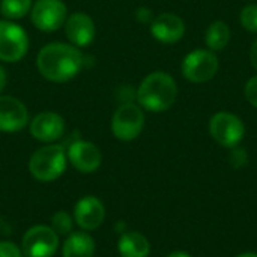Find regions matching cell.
Segmentation results:
<instances>
[{
  "instance_id": "6da1fadb",
  "label": "cell",
  "mask_w": 257,
  "mask_h": 257,
  "mask_svg": "<svg viewBox=\"0 0 257 257\" xmlns=\"http://www.w3.org/2000/svg\"><path fill=\"white\" fill-rule=\"evenodd\" d=\"M81 50L66 42L45 44L36 57L39 74L51 83H68L75 78L84 68Z\"/></svg>"
},
{
  "instance_id": "5b68a950",
  "label": "cell",
  "mask_w": 257,
  "mask_h": 257,
  "mask_svg": "<svg viewBox=\"0 0 257 257\" xmlns=\"http://www.w3.org/2000/svg\"><path fill=\"white\" fill-rule=\"evenodd\" d=\"M29 51L27 32L11 20H0V60L17 63Z\"/></svg>"
},
{
  "instance_id": "3957f363",
  "label": "cell",
  "mask_w": 257,
  "mask_h": 257,
  "mask_svg": "<svg viewBox=\"0 0 257 257\" xmlns=\"http://www.w3.org/2000/svg\"><path fill=\"white\" fill-rule=\"evenodd\" d=\"M68 164L66 151L60 145H45L35 151L29 160V172L39 182H53L59 179Z\"/></svg>"
},
{
  "instance_id": "d4e9b609",
  "label": "cell",
  "mask_w": 257,
  "mask_h": 257,
  "mask_svg": "<svg viewBox=\"0 0 257 257\" xmlns=\"http://www.w3.org/2000/svg\"><path fill=\"white\" fill-rule=\"evenodd\" d=\"M154 18H155V17H154L152 11H151L149 8H146V6H140V8H137V11H136V20H137L139 23L151 24Z\"/></svg>"
},
{
  "instance_id": "52a82bcc",
  "label": "cell",
  "mask_w": 257,
  "mask_h": 257,
  "mask_svg": "<svg viewBox=\"0 0 257 257\" xmlns=\"http://www.w3.org/2000/svg\"><path fill=\"white\" fill-rule=\"evenodd\" d=\"M209 134L218 145L232 149L242 142L245 136V125L236 114L218 111L209 120Z\"/></svg>"
},
{
  "instance_id": "83f0119b",
  "label": "cell",
  "mask_w": 257,
  "mask_h": 257,
  "mask_svg": "<svg viewBox=\"0 0 257 257\" xmlns=\"http://www.w3.org/2000/svg\"><path fill=\"white\" fill-rule=\"evenodd\" d=\"M167 257H191L188 253H185V251H173V253H170Z\"/></svg>"
},
{
  "instance_id": "9a60e30c",
  "label": "cell",
  "mask_w": 257,
  "mask_h": 257,
  "mask_svg": "<svg viewBox=\"0 0 257 257\" xmlns=\"http://www.w3.org/2000/svg\"><path fill=\"white\" fill-rule=\"evenodd\" d=\"M152 36L163 44H175L185 35V23L181 17L172 12L157 15L151 23Z\"/></svg>"
},
{
  "instance_id": "9c48e42d",
  "label": "cell",
  "mask_w": 257,
  "mask_h": 257,
  "mask_svg": "<svg viewBox=\"0 0 257 257\" xmlns=\"http://www.w3.org/2000/svg\"><path fill=\"white\" fill-rule=\"evenodd\" d=\"M59 248V235L48 226L30 227L21 241V251L26 257H53Z\"/></svg>"
},
{
  "instance_id": "5bb4252c",
  "label": "cell",
  "mask_w": 257,
  "mask_h": 257,
  "mask_svg": "<svg viewBox=\"0 0 257 257\" xmlns=\"http://www.w3.org/2000/svg\"><path fill=\"white\" fill-rule=\"evenodd\" d=\"M105 220V208L95 196L81 197L74 208V221L83 230H95Z\"/></svg>"
},
{
  "instance_id": "44dd1931",
  "label": "cell",
  "mask_w": 257,
  "mask_h": 257,
  "mask_svg": "<svg viewBox=\"0 0 257 257\" xmlns=\"http://www.w3.org/2000/svg\"><path fill=\"white\" fill-rule=\"evenodd\" d=\"M239 20L245 30L257 33V5H247L241 11Z\"/></svg>"
},
{
  "instance_id": "ffe728a7",
  "label": "cell",
  "mask_w": 257,
  "mask_h": 257,
  "mask_svg": "<svg viewBox=\"0 0 257 257\" xmlns=\"http://www.w3.org/2000/svg\"><path fill=\"white\" fill-rule=\"evenodd\" d=\"M72 224L74 220L66 211H57L51 217V229L59 235V236H68L72 233Z\"/></svg>"
},
{
  "instance_id": "277c9868",
  "label": "cell",
  "mask_w": 257,
  "mask_h": 257,
  "mask_svg": "<svg viewBox=\"0 0 257 257\" xmlns=\"http://www.w3.org/2000/svg\"><path fill=\"white\" fill-rule=\"evenodd\" d=\"M145 128L143 108L134 102L120 104L111 117V133L120 142L136 140Z\"/></svg>"
},
{
  "instance_id": "8fae6325",
  "label": "cell",
  "mask_w": 257,
  "mask_h": 257,
  "mask_svg": "<svg viewBox=\"0 0 257 257\" xmlns=\"http://www.w3.org/2000/svg\"><path fill=\"white\" fill-rule=\"evenodd\" d=\"M65 119L54 111L38 113L29 125L30 134L35 140L41 143H54L65 134Z\"/></svg>"
},
{
  "instance_id": "603a6c76",
  "label": "cell",
  "mask_w": 257,
  "mask_h": 257,
  "mask_svg": "<svg viewBox=\"0 0 257 257\" xmlns=\"http://www.w3.org/2000/svg\"><path fill=\"white\" fill-rule=\"evenodd\" d=\"M0 257H23V251L11 241H0Z\"/></svg>"
},
{
  "instance_id": "4316f807",
  "label": "cell",
  "mask_w": 257,
  "mask_h": 257,
  "mask_svg": "<svg viewBox=\"0 0 257 257\" xmlns=\"http://www.w3.org/2000/svg\"><path fill=\"white\" fill-rule=\"evenodd\" d=\"M6 83H8V75H6L5 68L0 65V95H2V92H3V89L6 87Z\"/></svg>"
},
{
  "instance_id": "ac0fdd59",
  "label": "cell",
  "mask_w": 257,
  "mask_h": 257,
  "mask_svg": "<svg viewBox=\"0 0 257 257\" xmlns=\"http://www.w3.org/2000/svg\"><path fill=\"white\" fill-rule=\"evenodd\" d=\"M229 41H230V29L227 23L218 20L208 27L205 35V42L211 51H223L227 47Z\"/></svg>"
},
{
  "instance_id": "8992f818",
  "label": "cell",
  "mask_w": 257,
  "mask_h": 257,
  "mask_svg": "<svg viewBox=\"0 0 257 257\" xmlns=\"http://www.w3.org/2000/svg\"><path fill=\"white\" fill-rule=\"evenodd\" d=\"M182 75L196 84L211 81L218 72L220 62L211 50H194L182 60Z\"/></svg>"
},
{
  "instance_id": "ba28073f",
  "label": "cell",
  "mask_w": 257,
  "mask_h": 257,
  "mask_svg": "<svg viewBox=\"0 0 257 257\" xmlns=\"http://www.w3.org/2000/svg\"><path fill=\"white\" fill-rule=\"evenodd\" d=\"M68 8L63 0H36L30 9L32 24L45 33H51L65 26Z\"/></svg>"
},
{
  "instance_id": "2e32d148",
  "label": "cell",
  "mask_w": 257,
  "mask_h": 257,
  "mask_svg": "<svg viewBox=\"0 0 257 257\" xmlns=\"http://www.w3.org/2000/svg\"><path fill=\"white\" fill-rule=\"evenodd\" d=\"M117 251L122 257H148L151 244L140 232H123L117 241Z\"/></svg>"
},
{
  "instance_id": "cb8c5ba5",
  "label": "cell",
  "mask_w": 257,
  "mask_h": 257,
  "mask_svg": "<svg viewBox=\"0 0 257 257\" xmlns=\"http://www.w3.org/2000/svg\"><path fill=\"white\" fill-rule=\"evenodd\" d=\"M244 95H245L247 101H248L254 108H257V75L251 77V78L247 81V84H245V87H244Z\"/></svg>"
},
{
  "instance_id": "30bf717a",
  "label": "cell",
  "mask_w": 257,
  "mask_h": 257,
  "mask_svg": "<svg viewBox=\"0 0 257 257\" xmlns=\"http://www.w3.org/2000/svg\"><path fill=\"white\" fill-rule=\"evenodd\" d=\"M29 123L26 104L11 95H0V133H20Z\"/></svg>"
},
{
  "instance_id": "f1b7e54d",
  "label": "cell",
  "mask_w": 257,
  "mask_h": 257,
  "mask_svg": "<svg viewBox=\"0 0 257 257\" xmlns=\"http://www.w3.org/2000/svg\"><path fill=\"white\" fill-rule=\"evenodd\" d=\"M236 257H257L256 253H242V254H239V256Z\"/></svg>"
},
{
  "instance_id": "484cf974",
  "label": "cell",
  "mask_w": 257,
  "mask_h": 257,
  "mask_svg": "<svg viewBox=\"0 0 257 257\" xmlns=\"http://www.w3.org/2000/svg\"><path fill=\"white\" fill-rule=\"evenodd\" d=\"M250 62H251L253 68L257 69V39L253 42V45L250 48Z\"/></svg>"
},
{
  "instance_id": "d6986e66",
  "label": "cell",
  "mask_w": 257,
  "mask_h": 257,
  "mask_svg": "<svg viewBox=\"0 0 257 257\" xmlns=\"http://www.w3.org/2000/svg\"><path fill=\"white\" fill-rule=\"evenodd\" d=\"M32 6V0H0V14L5 20L15 21L30 14Z\"/></svg>"
},
{
  "instance_id": "4fadbf2b",
  "label": "cell",
  "mask_w": 257,
  "mask_h": 257,
  "mask_svg": "<svg viewBox=\"0 0 257 257\" xmlns=\"http://www.w3.org/2000/svg\"><path fill=\"white\" fill-rule=\"evenodd\" d=\"M65 35L69 44L77 48L89 47L96 36V26L90 15L86 12H74L65 21Z\"/></svg>"
},
{
  "instance_id": "7c38bea8",
  "label": "cell",
  "mask_w": 257,
  "mask_h": 257,
  "mask_svg": "<svg viewBox=\"0 0 257 257\" xmlns=\"http://www.w3.org/2000/svg\"><path fill=\"white\" fill-rule=\"evenodd\" d=\"M68 161L72 167L81 173H93L102 163V154L99 148L89 140H75L66 151Z\"/></svg>"
},
{
  "instance_id": "7a4b0ae2",
  "label": "cell",
  "mask_w": 257,
  "mask_h": 257,
  "mask_svg": "<svg viewBox=\"0 0 257 257\" xmlns=\"http://www.w3.org/2000/svg\"><path fill=\"white\" fill-rule=\"evenodd\" d=\"M178 84L175 78L164 72L155 71L146 75L136 92L139 105L152 113H163L176 102Z\"/></svg>"
},
{
  "instance_id": "e0dca14e",
  "label": "cell",
  "mask_w": 257,
  "mask_h": 257,
  "mask_svg": "<svg viewBox=\"0 0 257 257\" xmlns=\"http://www.w3.org/2000/svg\"><path fill=\"white\" fill-rule=\"evenodd\" d=\"M95 241L86 232H74L68 235L62 247L63 257H93L95 256Z\"/></svg>"
},
{
  "instance_id": "7402d4cb",
  "label": "cell",
  "mask_w": 257,
  "mask_h": 257,
  "mask_svg": "<svg viewBox=\"0 0 257 257\" xmlns=\"http://www.w3.org/2000/svg\"><path fill=\"white\" fill-rule=\"evenodd\" d=\"M230 164L236 169H241L244 166L248 164V155L247 152L242 149V148H232V152H230Z\"/></svg>"
}]
</instances>
